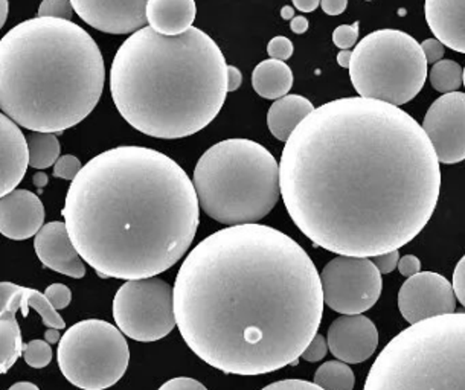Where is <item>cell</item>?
<instances>
[{
  "mask_svg": "<svg viewBox=\"0 0 465 390\" xmlns=\"http://www.w3.org/2000/svg\"><path fill=\"white\" fill-rule=\"evenodd\" d=\"M280 181L285 210L310 241L372 258L403 248L429 223L441 170L411 114L357 96L321 105L296 127Z\"/></svg>",
  "mask_w": 465,
  "mask_h": 390,
  "instance_id": "obj_1",
  "label": "cell"
},
{
  "mask_svg": "<svg viewBox=\"0 0 465 390\" xmlns=\"http://www.w3.org/2000/svg\"><path fill=\"white\" fill-rule=\"evenodd\" d=\"M318 268L289 235L238 224L200 241L174 284L177 328L191 351L231 375L296 365L323 315Z\"/></svg>",
  "mask_w": 465,
  "mask_h": 390,
  "instance_id": "obj_2",
  "label": "cell"
},
{
  "mask_svg": "<svg viewBox=\"0 0 465 390\" xmlns=\"http://www.w3.org/2000/svg\"><path fill=\"white\" fill-rule=\"evenodd\" d=\"M81 258L101 278L143 279L181 261L194 241V181L163 152L112 148L83 167L63 208Z\"/></svg>",
  "mask_w": 465,
  "mask_h": 390,
  "instance_id": "obj_3",
  "label": "cell"
},
{
  "mask_svg": "<svg viewBox=\"0 0 465 390\" xmlns=\"http://www.w3.org/2000/svg\"><path fill=\"white\" fill-rule=\"evenodd\" d=\"M228 63L202 29L132 34L114 55L110 92L125 122L150 138L182 139L208 127L228 95Z\"/></svg>",
  "mask_w": 465,
  "mask_h": 390,
  "instance_id": "obj_4",
  "label": "cell"
},
{
  "mask_svg": "<svg viewBox=\"0 0 465 390\" xmlns=\"http://www.w3.org/2000/svg\"><path fill=\"white\" fill-rule=\"evenodd\" d=\"M104 83L101 49L72 20H25L0 40V109L24 129L75 127L95 109Z\"/></svg>",
  "mask_w": 465,
  "mask_h": 390,
  "instance_id": "obj_5",
  "label": "cell"
},
{
  "mask_svg": "<svg viewBox=\"0 0 465 390\" xmlns=\"http://www.w3.org/2000/svg\"><path fill=\"white\" fill-rule=\"evenodd\" d=\"M193 181L204 214L226 226L258 223L281 197L280 165L251 139H226L206 150Z\"/></svg>",
  "mask_w": 465,
  "mask_h": 390,
  "instance_id": "obj_6",
  "label": "cell"
},
{
  "mask_svg": "<svg viewBox=\"0 0 465 390\" xmlns=\"http://www.w3.org/2000/svg\"><path fill=\"white\" fill-rule=\"evenodd\" d=\"M363 390H465V313L397 334L372 363Z\"/></svg>",
  "mask_w": 465,
  "mask_h": 390,
  "instance_id": "obj_7",
  "label": "cell"
},
{
  "mask_svg": "<svg viewBox=\"0 0 465 390\" xmlns=\"http://www.w3.org/2000/svg\"><path fill=\"white\" fill-rule=\"evenodd\" d=\"M421 44L399 29H379L352 51L350 78L359 95L388 104H408L428 80Z\"/></svg>",
  "mask_w": 465,
  "mask_h": 390,
  "instance_id": "obj_8",
  "label": "cell"
},
{
  "mask_svg": "<svg viewBox=\"0 0 465 390\" xmlns=\"http://www.w3.org/2000/svg\"><path fill=\"white\" fill-rule=\"evenodd\" d=\"M58 366L71 385L104 390L127 372L130 349L121 329L100 319L81 320L58 343Z\"/></svg>",
  "mask_w": 465,
  "mask_h": 390,
  "instance_id": "obj_9",
  "label": "cell"
},
{
  "mask_svg": "<svg viewBox=\"0 0 465 390\" xmlns=\"http://www.w3.org/2000/svg\"><path fill=\"white\" fill-rule=\"evenodd\" d=\"M112 308L116 327L136 342H157L177 327L174 288L161 278L125 281Z\"/></svg>",
  "mask_w": 465,
  "mask_h": 390,
  "instance_id": "obj_10",
  "label": "cell"
},
{
  "mask_svg": "<svg viewBox=\"0 0 465 390\" xmlns=\"http://www.w3.org/2000/svg\"><path fill=\"white\" fill-rule=\"evenodd\" d=\"M323 300L341 315H363L381 295V273L370 258L339 255L321 273Z\"/></svg>",
  "mask_w": 465,
  "mask_h": 390,
  "instance_id": "obj_11",
  "label": "cell"
},
{
  "mask_svg": "<svg viewBox=\"0 0 465 390\" xmlns=\"http://www.w3.org/2000/svg\"><path fill=\"white\" fill-rule=\"evenodd\" d=\"M422 129L437 152L440 163L465 161V93L450 92L438 98L424 116Z\"/></svg>",
  "mask_w": 465,
  "mask_h": 390,
  "instance_id": "obj_12",
  "label": "cell"
},
{
  "mask_svg": "<svg viewBox=\"0 0 465 390\" xmlns=\"http://www.w3.org/2000/svg\"><path fill=\"white\" fill-rule=\"evenodd\" d=\"M399 308L409 324L451 315L456 309L453 286L433 271H420L408 278L399 291Z\"/></svg>",
  "mask_w": 465,
  "mask_h": 390,
  "instance_id": "obj_13",
  "label": "cell"
},
{
  "mask_svg": "<svg viewBox=\"0 0 465 390\" xmlns=\"http://www.w3.org/2000/svg\"><path fill=\"white\" fill-rule=\"evenodd\" d=\"M76 15L101 33L134 34L145 28L148 0H71Z\"/></svg>",
  "mask_w": 465,
  "mask_h": 390,
  "instance_id": "obj_14",
  "label": "cell"
},
{
  "mask_svg": "<svg viewBox=\"0 0 465 390\" xmlns=\"http://www.w3.org/2000/svg\"><path fill=\"white\" fill-rule=\"evenodd\" d=\"M330 353L348 365L366 362L379 346V331L363 315H343L328 328Z\"/></svg>",
  "mask_w": 465,
  "mask_h": 390,
  "instance_id": "obj_15",
  "label": "cell"
},
{
  "mask_svg": "<svg viewBox=\"0 0 465 390\" xmlns=\"http://www.w3.org/2000/svg\"><path fill=\"white\" fill-rule=\"evenodd\" d=\"M34 250L40 262L51 270L81 279L86 275L84 259L76 250L66 223L51 221L34 239Z\"/></svg>",
  "mask_w": 465,
  "mask_h": 390,
  "instance_id": "obj_16",
  "label": "cell"
},
{
  "mask_svg": "<svg viewBox=\"0 0 465 390\" xmlns=\"http://www.w3.org/2000/svg\"><path fill=\"white\" fill-rule=\"evenodd\" d=\"M45 206L28 190H15L0 199V232L15 241L35 237L45 226Z\"/></svg>",
  "mask_w": 465,
  "mask_h": 390,
  "instance_id": "obj_17",
  "label": "cell"
},
{
  "mask_svg": "<svg viewBox=\"0 0 465 390\" xmlns=\"http://www.w3.org/2000/svg\"><path fill=\"white\" fill-rule=\"evenodd\" d=\"M0 143H2V165H0V195H6L24 180L29 165L28 139L19 124L10 116H0Z\"/></svg>",
  "mask_w": 465,
  "mask_h": 390,
  "instance_id": "obj_18",
  "label": "cell"
},
{
  "mask_svg": "<svg viewBox=\"0 0 465 390\" xmlns=\"http://www.w3.org/2000/svg\"><path fill=\"white\" fill-rule=\"evenodd\" d=\"M24 287L13 282L0 284V372L6 374L24 356V340L17 322Z\"/></svg>",
  "mask_w": 465,
  "mask_h": 390,
  "instance_id": "obj_19",
  "label": "cell"
},
{
  "mask_svg": "<svg viewBox=\"0 0 465 390\" xmlns=\"http://www.w3.org/2000/svg\"><path fill=\"white\" fill-rule=\"evenodd\" d=\"M424 15L433 35L444 46L465 54V0H426Z\"/></svg>",
  "mask_w": 465,
  "mask_h": 390,
  "instance_id": "obj_20",
  "label": "cell"
},
{
  "mask_svg": "<svg viewBox=\"0 0 465 390\" xmlns=\"http://www.w3.org/2000/svg\"><path fill=\"white\" fill-rule=\"evenodd\" d=\"M197 6L195 0H148L147 20L156 33L181 35L193 28Z\"/></svg>",
  "mask_w": 465,
  "mask_h": 390,
  "instance_id": "obj_21",
  "label": "cell"
},
{
  "mask_svg": "<svg viewBox=\"0 0 465 390\" xmlns=\"http://www.w3.org/2000/svg\"><path fill=\"white\" fill-rule=\"evenodd\" d=\"M314 110V105L301 95H285L276 100L267 112V127L281 142H287L296 127Z\"/></svg>",
  "mask_w": 465,
  "mask_h": 390,
  "instance_id": "obj_22",
  "label": "cell"
},
{
  "mask_svg": "<svg viewBox=\"0 0 465 390\" xmlns=\"http://www.w3.org/2000/svg\"><path fill=\"white\" fill-rule=\"evenodd\" d=\"M253 91L264 100H280L293 87V72L281 60H264L252 72Z\"/></svg>",
  "mask_w": 465,
  "mask_h": 390,
  "instance_id": "obj_23",
  "label": "cell"
},
{
  "mask_svg": "<svg viewBox=\"0 0 465 390\" xmlns=\"http://www.w3.org/2000/svg\"><path fill=\"white\" fill-rule=\"evenodd\" d=\"M29 167L46 170L60 159V142L55 133L33 132L28 134Z\"/></svg>",
  "mask_w": 465,
  "mask_h": 390,
  "instance_id": "obj_24",
  "label": "cell"
},
{
  "mask_svg": "<svg viewBox=\"0 0 465 390\" xmlns=\"http://www.w3.org/2000/svg\"><path fill=\"white\" fill-rule=\"evenodd\" d=\"M314 383L323 390H352L356 385V376L348 363L331 360L319 367L314 374Z\"/></svg>",
  "mask_w": 465,
  "mask_h": 390,
  "instance_id": "obj_25",
  "label": "cell"
},
{
  "mask_svg": "<svg viewBox=\"0 0 465 390\" xmlns=\"http://www.w3.org/2000/svg\"><path fill=\"white\" fill-rule=\"evenodd\" d=\"M29 309L37 311L38 316L44 320V325H46L48 328L63 329L66 327L62 316L58 315L57 308L51 304V300L46 297L45 293H40L35 288L24 287L22 307H20L24 317H28Z\"/></svg>",
  "mask_w": 465,
  "mask_h": 390,
  "instance_id": "obj_26",
  "label": "cell"
},
{
  "mask_svg": "<svg viewBox=\"0 0 465 390\" xmlns=\"http://www.w3.org/2000/svg\"><path fill=\"white\" fill-rule=\"evenodd\" d=\"M429 80L435 91L450 93L458 91L464 83V69L453 60H440L429 72Z\"/></svg>",
  "mask_w": 465,
  "mask_h": 390,
  "instance_id": "obj_27",
  "label": "cell"
},
{
  "mask_svg": "<svg viewBox=\"0 0 465 390\" xmlns=\"http://www.w3.org/2000/svg\"><path fill=\"white\" fill-rule=\"evenodd\" d=\"M24 360L34 369H44L53 362L51 343L44 340H31L24 346Z\"/></svg>",
  "mask_w": 465,
  "mask_h": 390,
  "instance_id": "obj_28",
  "label": "cell"
},
{
  "mask_svg": "<svg viewBox=\"0 0 465 390\" xmlns=\"http://www.w3.org/2000/svg\"><path fill=\"white\" fill-rule=\"evenodd\" d=\"M74 13L71 0H44L38 6V17L72 20Z\"/></svg>",
  "mask_w": 465,
  "mask_h": 390,
  "instance_id": "obj_29",
  "label": "cell"
},
{
  "mask_svg": "<svg viewBox=\"0 0 465 390\" xmlns=\"http://www.w3.org/2000/svg\"><path fill=\"white\" fill-rule=\"evenodd\" d=\"M81 170H83V165H81L80 159L72 154H64L54 165V177L72 181L80 174Z\"/></svg>",
  "mask_w": 465,
  "mask_h": 390,
  "instance_id": "obj_30",
  "label": "cell"
},
{
  "mask_svg": "<svg viewBox=\"0 0 465 390\" xmlns=\"http://www.w3.org/2000/svg\"><path fill=\"white\" fill-rule=\"evenodd\" d=\"M359 38V22L337 26L332 33V44L339 49H351Z\"/></svg>",
  "mask_w": 465,
  "mask_h": 390,
  "instance_id": "obj_31",
  "label": "cell"
},
{
  "mask_svg": "<svg viewBox=\"0 0 465 390\" xmlns=\"http://www.w3.org/2000/svg\"><path fill=\"white\" fill-rule=\"evenodd\" d=\"M267 54L271 58L285 62L293 55V44L284 35H278V37L272 38L267 44Z\"/></svg>",
  "mask_w": 465,
  "mask_h": 390,
  "instance_id": "obj_32",
  "label": "cell"
},
{
  "mask_svg": "<svg viewBox=\"0 0 465 390\" xmlns=\"http://www.w3.org/2000/svg\"><path fill=\"white\" fill-rule=\"evenodd\" d=\"M328 349H330V347H328V342L325 340V337L321 336V334H316L313 340L310 342L309 346L305 347V351L301 357H302V360H305V362H321V360H323L325 356H327Z\"/></svg>",
  "mask_w": 465,
  "mask_h": 390,
  "instance_id": "obj_33",
  "label": "cell"
},
{
  "mask_svg": "<svg viewBox=\"0 0 465 390\" xmlns=\"http://www.w3.org/2000/svg\"><path fill=\"white\" fill-rule=\"evenodd\" d=\"M45 295L51 300V304L57 309H64L69 307L72 300V291L64 284H53L45 291Z\"/></svg>",
  "mask_w": 465,
  "mask_h": 390,
  "instance_id": "obj_34",
  "label": "cell"
},
{
  "mask_svg": "<svg viewBox=\"0 0 465 390\" xmlns=\"http://www.w3.org/2000/svg\"><path fill=\"white\" fill-rule=\"evenodd\" d=\"M399 250H392V252L381 253V255L372 257V262H374L381 275H388V273H392L395 268H399Z\"/></svg>",
  "mask_w": 465,
  "mask_h": 390,
  "instance_id": "obj_35",
  "label": "cell"
},
{
  "mask_svg": "<svg viewBox=\"0 0 465 390\" xmlns=\"http://www.w3.org/2000/svg\"><path fill=\"white\" fill-rule=\"evenodd\" d=\"M451 286L455 290L456 299L460 300V305L465 308V255L456 264Z\"/></svg>",
  "mask_w": 465,
  "mask_h": 390,
  "instance_id": "obj_36",
  "label": "cell"
},
{
  "mask_svg": "<svg viewBox=\"0 0 465 390\" xmlns=\"http://www.w3.org/2000/svg\"><path fill=\"white\" fill-rule=\"evenodd\" d=\"M157 390H208L200 381L188 376H177L173 380H168Z\"/></svg>",
  "mask_w": 465,
  "mask_h": 390,
  "instance_id": "obj_37",
  "label": "cell"
},
{
  "mask_svg": "<svg viewBox=\"0 0 465 390\" xmlns=\"http://www.w3.org/2000/svg\"><path fill=\"white\" fill-rule=\"evenodd\" d=\"M262 390H323L316 383L305 380H281L269 385Z\"/></svg>",
  "mask_w": 465,
  "mask_h": 390,
  "instance_id": "obj_38",
  "label": "cell"
},
{
  "mask_svg": "<svg viewBox=\"0 0 465 390\" xmlns=\"http://www.w3.org/2000/svg\"><path fill=\"white\" fill-rule=\"evenodd\" d=\"M422 51H424V55H426V60L428 63H435L440 62L442 57H444V53H446V46L438 40V38H428V40H424L421 44Z\"/></svg>",
  "mask_w": 465,
  "mask_h": 390,
  "instance_id": "obj_39",
  "label": "cell"
},
{
  "mask_svg": "<svg viewBox=\"0 0 465 390\" xmlns=\"http://www.w3.org/2000/svg\"><path fill=\"white\" fill-rule=\"evenodd\" d=\"M399 271L400 275H403V277H413V275L421 271V261L415 255H406V257L400 258Z\"/></svg>",
  "mask_w": 465,
  "mask_h": 390,
  "instance_id": "obj_40",
  "label": "cell"
},
{
  "mask_svg": "<svg viewBox=\"0 0 465 390\" xmlns=\"http://www.w3.org/2000/svg\"><path fill=\"white\" fill-rule=\"evenodd\" d=\"M323 13L328 15H341L345 13L348 0H321Z\"/></svg>",
  "mask_w": 465,
  "mask_h": 390,
  "instance_id": "obj_41",
  "label": "cell"
},
{
  "mask_svg": "<svg viewBox=\"0 0 465 390\" xmlns=\"http://www.w3.org/2000/svg\"><path fill=\"white\" fill-rule=\"evenodd\" d=\"M242 83V75L240 69L235 66H228V92H235L240 89Z\"/></svg>",
  "mask_w": 465,
  "mask_h": 390,
  "instance_id": "obj_42",
  "label": "cell"
},
{
  "mask_svg": "<svg viewBox=\"0 0 465 390\" xmlns=\"http://www.w3.org/2000/svg\"><path fill=\"white\" fill-rule=\"evenodd\" d=\"M292 2L296 6V10H300L301 13H313L321 5V0H292Z\"/></svg>",
  "mask_w": 465,
  "mask_h": 390,
  "instance_id": "obj_43",
  "label": "cell"
},
{
  "mask_svg": "<svg viewBox=\"0 0 465 390\" xmlns=\"http://www.w3.org/2000/svg\"><path fill=\"white\" fill-rule=\"evenodd\" d=\"M309 24V20L305 19L304 15H296L294 19H292L290 29H292L294 34H304L307 33Z\"/></svg>",
  "mask_w": 465,
  "mask_h": 390,
  "instance_id": "obj_44",
  "label": "cell"
},
{
  "mask_svg": "<svg viewBox=\"0 0 465 390\" xmlns=\"http://www.w3.org/2000/svg\"><path fill=\"white\" fill-rule=\"evenodd\" d=\"M351 57L352 53L350 49H342L341 53L337 54V63H339V66L347 67L350 69V64H351Z\"/></svg>",
  "mask_w": 465,
  "mask_h": 390,
  "instance_id": "obj_45",
  "label": "cell"
},
{
  "mask_svg": "<svg viewBox=\"0 0 465 390\" xmlns=\"http://www.w3.org/2000/svg\"><path fill=\"white\" fill-rule=\"evenodd\" d=\"M58 331H60V329L48 328V331L45 334L46 342L51 343V345H54V343H60V340H62V334L58 333Z\"/></svg>",
  "mask_w": 465,
  "mask_h": 390,
  "instance_id": "obj_46",
  "label": "cell"
},
{
  "mask_svg": "<svg viewBox=\"0 0 465 390\" xmlns=\"http://www.w3.org/2000/svg\"><path fill=\"white\" fill-rule=\"evenodd\" d=\"M8 11H10V5H8V0H0V24L4 26L6 19H8Z\"/></svg>",
  "mask_w": 465,
  "mask_h": 390,
  "instance_id": "obj_47",
  "label": "cell"
},
{
  "mask_svg": "<svg viewBox=\"0 0 465 390\" xmlns=\"http://www.w3.org/2000/svg\"><path fill=\"white\" fill-rule=\"evenodd\" d=\"M34 185L37 186L38 190H42V188L48 185V176L45 172H37L34 176Z\"/></svg>",
  "mask_w": 465,
  "mask_h": 390,
  "instance_id": "obj_48",
  "label": "cell"
},
{
  "mask_svg": "<svg viewBox=\"0 0 465 390\" xmlns=\"http://www.w3.org/2000/svg\"><path fill=\"white\" fill-rule=\"evenodd\" d=\"M8 390H40L37 385H33V383H28V381H20V383H15V385H11Z\"/></svg>",
  "mask_w": 465,
  "mask_h": 390,
  "instance_id": "obj_49",
  "label": "cell"
},
{
  "mask_svg": "<svg viewBox=\"0 0 465 390\" xmlns=\"http://www.w3.org/2000/svg\"><path fill=\"white\" fill-rule=\"evenodd\" d=\"M281 17L284 20H292L294 19V10L292 6H284L282 10H281Z\"/></svg>",
  "mask_w": 465,
  "mask_h": 390,
  "instance_id": "obj_50",
  "label": "cell"
},
{
  "mask_svg": "<svg viewBox=\"0 0 465 390\" xmlns=\"http://www.w3.org/2000/svg\"><path fill=\"white\" fill-rule=\"evenodd\" d=\"M464 87H465V67H464Z\"/></svg>",
  "mask_w": 465,
  "mask_h": 390,
  "instance_id": "obj_51",
  "label": "cell"
},
{
  "mask_svg": "<svg viewBox=\"0 0 465 390\" xmlns=\"http://www.w3.org/2000/svg\"><path fill=\"white\" fill-rule=\"evenodd\" d=\"M366 2H372V0H366Z\"/></svg>",
  "mask_w": 465,
  "mask_h": 390,
  "instance_id": "obj_52",
  "label": "cell"
}]
</instances>
